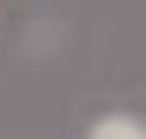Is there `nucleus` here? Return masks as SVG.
I'll use <instances>...</instances> for the list:
<instances>
[{
	"mask_svg": "<svg viewBox=\"0 0 146 139\" xmlns=\"http://www.w3.org/2000/svg\"><path fill=\"white\" fill-rule=\"evenodd\" d=\"M93 139H146V126H139V119H100Z\"/></svg>",
	"mask_w": 146,
	"mask_h": 139,
	"instance_id": "obj_1",
	"label": "nucleus"
}]
</instances>
